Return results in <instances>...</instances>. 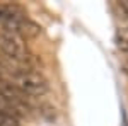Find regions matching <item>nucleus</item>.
Here are the masks:
<instances>
[{
  "instance_id": "obj_1",
  "label": "nucleus",
  "mask_w": 128,
  "mask_h": 126,
  "mask_svg": "<svg viewBox=\"0 0 128 126\" xmlns=\"http://www.w3.org/2000/svg\"><path fill=\"white\" fill-rule=\"evenodd\" d=\"M10 84H14L24 96H43L44 92H48V80L43 77V73L32 70V68H19L10 80Z\"/></svg>"
},
{
  "instance_id": "obj_2",
  "label": "nucleus",
  "mask_w": 128,
  "mask_h": 126,
  "mask_svg": "<svg viewBox=\"0 0 128 126\" xmlns=\"http://www.w3.org/2000/svg\"><path fill=\"white\" fill-rule=\"evenodd\" d=\"M0 51L10 60V61H16V63H26V60L29 58V53H28V46L24 43V39L19 38L17 34L9 32V31L2 29L0 31Z\"/></svg>"
},
{
  "instance_id": "obj_3",
  "label": "nucleus",
  "mask_w": 128,
  "mask_h": 126,
  "mask_svg": "<svg viewBox=\"0 0 128 126\" xmlns=\"http://www.w3.org/2000/svg\"><path fill=\"white\" fill-rule=\"evenodd\" d=\"M4 29L17 34L22 39H31V38H38L41 34V26L36 24L34 20H31L29 17H26L24 12H19L16 15H12L10 19H7L4 24Z\"/></svg>"
},
{
  "instance_id": "obj_4",
  "label": "nucleus",
  "mask_w": 128,
  "mask_h": 126,
  "mask_svg": "<svg viewBox=\"0 0 128 126\" xmlns=\"http://www.w3.org/2000/svg\"><path fill=\"white\" fill-rule=\"evenodd\" d=\"M0 113L12 114L17 119L20 116H26L28 114L26 97H12V96H5V94L0 92Z\"/></svg>"
},
{
  "instance_id": "obj_5",
  "label": "nucleus",
  "mask_w": 128,
  "mask_h": 126,
  "mask_svg": "<svg viewBox=\"0 0 128 126\" xmlns=\"http://www.w3.org/2000/svg\"><path fill=\"white\" fill-rule=\"evenodd\" d=\"M22 12L20 7L17 5H12V3H0V24H4L7 19H10L12 15Z\"/></svg>"
},
{
  "instance_id": "obj_6",
  "label": "nucleus",
  "mask_w": 128,
  "mask_h": 126,
  "mask_svg": "<svg viewBox=\"0 0 128 126\" xmlns=\"http://www.w3.org/2000/svg\"><path fill=\"white\" fill-rule=\"evenodd\" d=\"M116 46L120 51L128 53V26L126 27H120L116 31Z\"/></svg>"
},
{
  "instance_id": "obj_7",
  "label": "nucleus",
  "mask_w": 128,
  "mask_h": 126,
  "mask_svg": "<svg viewBox=\"0 0 128 126\" xmlns=\"http://www.w3.org/2000/svg\"><path fill=\"white\" fill-rule=\"evenodd\" d=\"M113 10L120 19H128V0L113 2Z\"/></svg>"
},
{
  "instance_id": "obj_8",
  "label": "nucleus",
  "mask_w": 128,
  "mask_h": 126,
  "mask_svg": "<svg viewBox=\"0 0 128 126\" xmlns=\"http://www.w3.org/2000/svg\"><path fill=\"white\" fill-rule=\"evenodd\" d=\"M0 126H20V125L16 116L7 114V113H0Z\"/></svg>"
},
{
  "instance_id": "obj_9",
  "label": "nucleus",
  "mask_w": 128,
  "mask_h": 126,
  "mask_svg": "<svg viewBox=\"0 0 128 126\" xmlns=\"http://www.w3.org/2000/svg\"><path fill=\"white\" fill-rule=\"evenodd\" d=\"M123 67H125V72H126V73H128V61H126V63H125V65H123Z\"/></svg>"
}]
</instances>
